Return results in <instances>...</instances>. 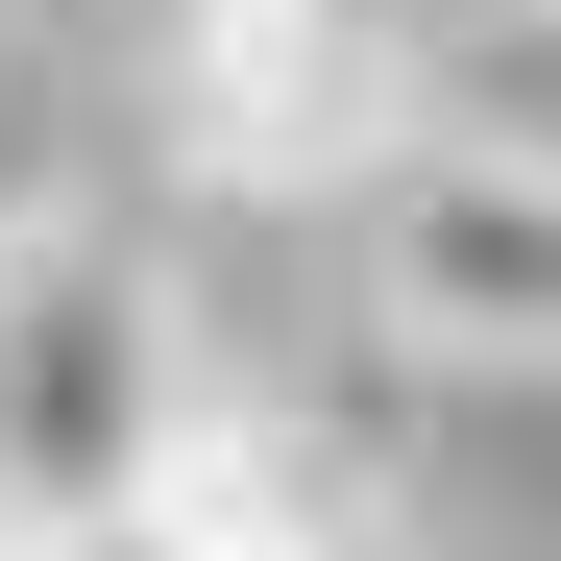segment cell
I'll list each match as a JSON object with an SVG mask.
<instances>
[{"instance_id":"1","label":"cell","mask_w":561,"mask_h":561,"mask_svg":"<svg viewBox=\"0 0 561 561\" xmlns=\"http://www.w3.org/2000/svg\"><path fill=\"white\" fill-rule=\"evenodd\" d=\"M196 318L99 196H0V537H147L196 463Z\"/></svg>"},{"instance_id":"5","label":"cell","mask_w":561,"mask_h":561,"mask_svg":"<svg viewBox=\"0 0 561 561\" xmlns=\"http://www.w3.org/2000/svg\"><path fill=\"white\" fill-rule=\"evenodd\" d=\"M0 123H25V0H0Z\"/></svg>"},{"instance_id":"2","label":"cell","mask_w":561,"mask_h":561,"mask_svg":"<svg viewBox=\"0 0 561 561\" xmlns=\"http://www.w3.org/2000/svg\"><path fill=\"white\" fill-rule=\"evenodd\" d=\"M147 123L244 220H366L439 147V25H415V0H171Z\"/></svg>"},{"instance_id":"4","label":"cell","mask_w":561,"mask_h":561,"mask_svg":"<svg viewBox=\"0 0 561 561\" xmlns=\"http://www.w3.org/2000/svg\"><path fill=\"white\" fill-rule=\"evenodd\" d=\"M147 561H391V513H366L294 415H196V463L147 489Z\"/></svg>"},{"instance_id":"3","label":"cell","mask_w":561,"mask_h":561,"mask_svg":"<svg viewBox=\"0 0 561 561\" xmlns=\"http://www.w3.org/2000/svg\"><path fill=\"white\" fill-rule=\"evenodd\" d=\"M366 318L439 366H561V147H415L366 196Z\"/></svg>"}]
</instances>
